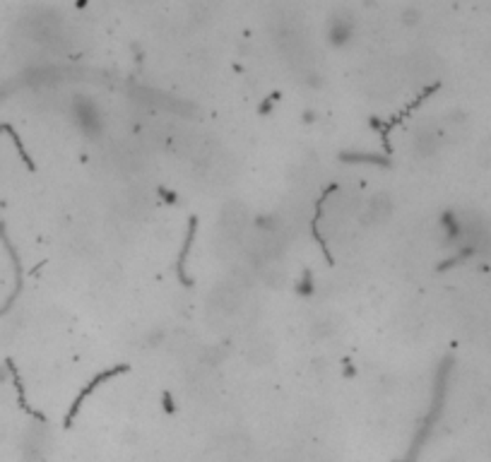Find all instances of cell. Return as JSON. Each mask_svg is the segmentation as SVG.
<instances>
[{
	"mask_svg": "<svg viewBox=\"0 0 491 462\" xmlns=\"http://www.w3.org/2000/svg\"><path fill=\"white\" fill-rule=\"evenodd\" d=\"M277 99H279L277 92H275V94H270L268 99H265V102L261 104V113H270V111H272V106H275V104H277Z\"/></svg>",
	"mask_w": 491,
	"mask_h": 462,
	"instance_id": "7",
	"label": "cell"
},
{
	"mask_svg": "<svg viewBox=\"0 0 491 462\" xmlns=\"http://www.w3.org/2000/svg\"><path fill=\"white\" fill-rule=\"evenodd\" d=\"M313 272L311 270H303V274H301V279H299V284H296V291H299V294H313Z\"/></svg>",
	"mask_w": 491,
	"mask_h": 462,
	"instance_id": "6",
	"label": "cell"
},
{
	"mask_svg": "<svg viewBox=\"0 0 491 462\" xmlns=\"http://www.w3.org/2000/svg\"><path fill=\"white\" fill-rule=\"evenodd\" d=\"M402 20H405V24H415V22L419 20V10L417 8H405V13H402Z\"/></svg>",
	"mask_w": 491,
	"mask_h": 462,
	"instance_id": "8",
	"label": "cell"
},
{
	"mask_svg": "<svg viewBox=\"0 0 491 462\" xmlns=\"http://www.w3.org/2000/svg\"><path fill=\"white\" fill-rule=\"evenodd\" d=\"M123 371H125V366H123V364H120V366H113V368H111V371H104V373H99V376L95 378V381H92L90 385H87V388H85V390H82V393H80V395H77V400H75L73 410H70V414H68V421H70V419H73V416L77 414V410H80V407H82V402H85V398H87V395H90V393H95V390L99 388V383L109 381V378H113V376H116V373H123Z\"/></svg>",
	"mask_w": 491,
	"mask_h": 462,
	"instance_id": "3",
	"label": "cell"
},
{
	"mask_svg": "<svg viewBox=\"0 0 491 462\" xmlns=\"http://www.w3.org/2000/svg\"><path fill=\"white\" fill-rule=\"evenodd\" d=\"M342 162H354V164H376V167H390V159L385 154L373 152H342Z\"/></svg>",
	"mask_w": 491,
	"mask_h": 462,
	"instance_id": "5",
	"label": "cell"
},
{
	"mask_svg": "<svg viewBox=\"0 0 491 462\" xmlns=\"http://www.w3.org/2000/svg\"><path fill=\"white\" fill-rule=\"evenodd\" d=\"M73 113H75V120L87 135H99L104 128V118H102V111L92 99H75V106H73Z\"/></svg>",
	"mask_w": 491,
	"mask_h": 462,
	"instance_id": "1",
	"label": "cell"
},
{
	"mask_svg": "<svg viewBox=\"0 0 491 462\" xmlns=\"http://www.w3.org/2000/svg\"><path fill=\"white\" fill-rule=\"evenodd\" d=\"M301 115H303V120H306V123H313V120L318 118V113L313 111V108H308V111H303Z\"/></svg>",
	"mask_w": 491,
	"mask_h": 462,
	"instance_id": "11",
	"label": "cell"
},
{
	"mask_svg": "<svg viewBox=\"0 0 491 462\" xmlns=\"http://www.w3.org/2000/svg\"><path fill=\"white\" fill-rule=\"evenodd\" d=\"M195 224H198V219L195 217H191V224H188V234H186V241H184V248H181V255H179V279L186 284V287H191V277H188V272H186V260H188V255H191V246H193V239H195Z\"/></svg>",
	"mask_w": 491,
	"mask_h": 462,
	"instance_id": "4",
	"label": "cell"
},
{
	"mask_svg": "<svg viewBox=\"0 0 491 462\" xmlns=\"http://www.w3.org/2000/svg\"><path fill=\"white\" fill-rule=\"evenodd\" d=\"M354 34V20L350 18L347 13H338L328 20V41L333 46H345L347 41Z\"/></svg>",
	"mask_w": 491,
	"mask_h": 462,
	"instance_id": "2",
	"label": "cell"
},
{
	"mask_svg": "<svg viewBox=\"0 0 491 462\" xmlns=\"http://www.w3.org/2000/svg\"><path fill=\"white\" fill-rule=\"evenodd\" d=\"M159 195L164 197L167 202H171V205H179V195H176L174 190H167V188H159Z\"/></svg>",
	"mask_w": 491,
	"mask_h": 462,
	"instance_id": "9",
	"label": "cell"
},
{
	"mask_svg": "<svg viewBox=\"0 0 491 462\" xmlns=\"http://www.w3.org/2000/svg\"><path fill=\"white\" fill-rule=\"evenodd\" d=\"M354 373H357V368H354V366H352V364H345V376H347V378H352V376H354Z\"/></svg>",
	"mask_w": 491,
	"mask_h": 462,
	"instance_id": "12",
	"label": "cell"
},
{
	"mask_svg": "<svg viewBox=\"0 0 491 462\" xmlns=\"http://www.w3.org/2000/svg\"><path fill=\"white\" fill-rule=\"evenodd\" d=\"M164 410L167 412H174L176 405H174V398H171V393H164Z\"/></svg>",
	"mask_w": 491,
	"mask_h": 462,
	"instance_id": "10",
	"label": "cell"
}]
</instances>
